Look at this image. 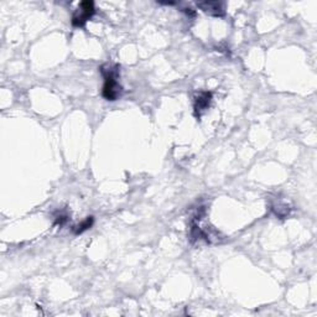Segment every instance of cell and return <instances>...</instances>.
Returning <instances> with one entry per match:
<instances>
[{"instance_id": "1", "label": "cell", "mask_w": 317, "mask_h": 317, "mask_svg": "<svg viewBox=\"0 0 317 317\" xmlns=\"http://www.w3.org/2000/svg\"><path fill=\"white\" fill-rule=\"evenodd\" d=\"M101 74L104 78L102 95L107 101L114 102L119 100L123 88L119 83V66L118 65H103L101 67Z\"/></svg>"}, {"instance_id": "2", "label": "cell", "mask_w": 317, "mask_h": 317, "mask_svg": "<svg viewBox=\"0 0 317 317\" xmlns=\"http://www.w3.org/2000/svg\"><path fill=\"white\" fill-rule=\"evenodd\" d=\"M94 13H95L94 3L89 2V0L82 2L80 5H78L77 10L75 11L74 16H72V25H74L75 28H83L84 24L94 15Z\"/></svg>"}, {"instance_id": "3", "label": "cell", "mask_w": 317, "mask_h": 317, "mask_svg": "<svg viewBox=\"0 0 317 317\" xmlns=\"http://www.w3.org/2000/svg\"><path fill=\"white\" fill-rule=\"evenodd\" d=\"M211 101H212V93L207 91L200 92L199 94L194 97L193 109H194V115H196L197 118H200L201 115H202V113L205 112L206 109H208Z\"/></svg>"}, {"instance_id": "4", "label": "cell", "mask_w": 317, "mask_h": 317, "mask_svg": "<svg viewBox=\"0 0 317 317\" xmlns=\"http://www.w3.org/2000/svg\"><path fill=\"white\" fill-rule=\"evenodd\" d=\"M203 13L208 14L211 16H223L225 15V8L220 2H203L197 4Z\"/></svg>"}, {"instance_id": "5", "label": "cell", "mask_w": 317, "mask_h": 317, "mask_svg": "<svg viewBox=\"0 0 317 317\" xmlns=\"http://www.w3.org/2000/svg\"><path fill=\"white\" fill-rule=\"evenodd\" d=\"M93 223H94V217H93V216L87 217L86 220L82 221V222L80 223V225H77V226L74 227V232H75L76 234L83 233V232H86L87 229L91 228V227L93 226Z\"/></svg>"}, {"instance_id": "6", "label": "cell", "mask_w": 317, "mask_h": 317, "mask_svg": "<svg viewBox=\"0 0 317 317\" xmlns=\"http://www.w3.org/2000/svg\"><path fill=\"white\" fill-rule=\"evenodd\" d=\"M67 221H68V216H67V214L60 213V216L56 217V222H55V223H56V225L63 226L67 222Z\"/></svg>"}]
</instances>
